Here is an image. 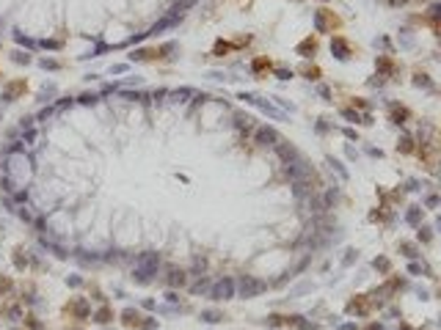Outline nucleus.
Masks as SVG:
<instances>
[{
    "mask_svg": "<svg viewBox=\"0 0 441 330\" xmlns=\"http://www.w3.org/2000/svg\"><path fill=\"white\" fill-rule=\"evenodd\" d=\"M152 270H157V256H144V259L138 262V275H141V281L149 278Z\"/></svg>",
    "mask_w": 441,
    "mask_h": 330,
    "instance_id": "obj_1",
    "label": "nucleus"
},
{
    "mask_svg": "<svg viewBox=\"0 0 441 330\" xmlns=\"http://www.w3.org/2000/svg\"><path fill=\"white\" fill-rule=\"evenodd\" d=\"M259 292H262V283H259V281H254V278L240 281V295L243 297H254V295H259Z\"/></svg>",
    "mask_w": 441,
    "mask_h": 330,
    "instance_id": "obj_2",
    "label": "nucleus"
},
{
    "mask_svg": "<svg viewBox=\"0 0 441 330\" xmlns=\"http://www.w3.org/2000/svg\"><path fill=\"white\" fill-rule=\"evenodd\" d=\"M232 292H235L232 281H218V283L212 286V297H215V300H226V297H232Z\"/></svg>",
    "mask_w": 441,
    "mask_h": 330,
    "instance_id": "obj_3",
    "label": "nucleus"
},
{
    "mask_svg": "<svg viewBox=\"0 0 441 330\" xmlns=\"http://www.w3.org/2000/svg\"><path fill=\"white\" fill-rule=\"evenodd\" d=\"M256 141H259V143H265V146H273V141H276V132H273L271 127H262L259 132H256Z\"/></svg>",
    "mask_w": 441,
    "mask_h": 330,
    "instance_id": "obj_4",
    "label": "nucleus"
},
{
    "mask_svg": "<svg viewBox=\"0 0 441 330\" xmlns=\"http://www.w3.org/2000/svg\"><path fill=\"white\" fill-rule=\"evenodd\" d=\"M169 283L171 286H177V283H185V275L179 270H171V275H169Z\"/></svg>",
    "mask_w": 441,
    "mask_h": 330,
    "instance_id": "obj_5",
    "label": "nucleus"
},
{
    "mask_svg": "<svg viewBox=\"0 0 441 330\" xmlns=\"http://www.w3.org/2000/svg\"><path fill=\"white\" fill-rule=\"evenodd\" d=\"M204 319H207V322H218V314H215V311H207V314H204Z\"/></svg>",
    "mask_w": 441,
    "mask_h": 330,
    "instance_id": "obj_6",
    "label": "nucleus"
},
{
    "mask_svg": "<svg viewBox=\"0 0 441 330\" xmlns=\"http://www.w3.org/2000/svg\"><path fill=\"white\" fill-rule=\"evenodd\" d=\"M391 3H394V6H400V3H406V0H391Z\"/></svg>",
    "mask_w": 441,
    "mask_h": 330,
    "instance_id": "obj_7",
    "label": "nucleus"
}]
</instances>
